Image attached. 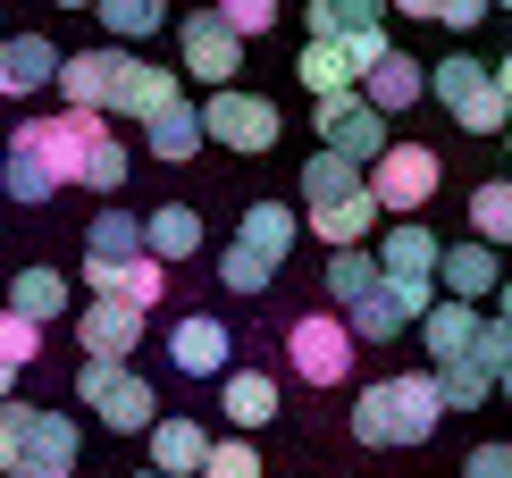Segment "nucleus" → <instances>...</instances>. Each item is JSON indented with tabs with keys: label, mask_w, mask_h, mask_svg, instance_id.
<instances>
[{
	"label": "nucleus",
	"mask_w": 512,
	"mask_h": 478,
	"mask_svg": "<svg viewBox=\"0 0 512 478\" xmlns=\"http://www.w3.org/2000/svg\"><path fill=\"white\" fill-rule=\"evenodd\" d=\"M177 101H185V68H152V59H135V76H126V93H118V118L152 126L160 110H177Z\"/></svg>",
	"instance_id": "nucleus-20"
},
{
	"label": "nucleus",
	"mask_w": 512,
	"mask_h": 478,
	"mask_svg": "<svg viewBox=\"0 0 512 478\" xmlns=\"http://www.w3.org/2000/svg\"><path fill=\"white\" fill-rule=\"evenodd\" d=\"M76 403L101 411L110 437H152V428H160V395H152L126 361H84V369H76Z\"/></svg>",
	"instance_id": "nucleus-3"
},
{
	"label": "nucleus",
	"mask_w": 512,
	"mask_h": 478,
	"mask_svg": "<svg viewBox=\"0 0 512 478\" xmlns=\"http://www.w3.org/2000/svg\"><path fill=\"white\" fill-rule=\"evenodd\" d=\"M454 126H462V135H504V126H512V93L496 84V68H487L471 93L454 101Z\"/></svg>",
	"instance_id": "nucleus-31"
},
{
	"label": "nucleus",
	"mask_w": 512,
	"mask_h": 478,
	"mask_svg": "<svg viewBox=\"0 0 512 478\" xmlns=\"http://www.w3.org/2000/svg\"><path fill=\"white\" fill-rule=\"evenodd\" d=\"M143 319H152V311H135V302H118V294H93V302H84V319H76L84 361H126L143 344Z\"/></svg>",
	"instance_id": "nucleus-11"
},
{
	"label": "nucleus",
	"mask_w": 512,
	"mask_h": 478,
	"mask_svg": "<svg viewBox=\"0 0 512 478\" xmlns=\"http://www.w3.org/2000/svg\"><path fill=\"white\" fill-rule=\"evenodd\" d=\"M311 135H319V151H336V160L378 168V151H387V118H378L361 93H336V101H319V110H311Z\"/></svg>",
	"instance_id": "nucleus-8"
},
{
	"label": "nucleus",
	"mask_w": 512,
	"mask_h": 478,
	"mask_svg": "<svg viewBox=\"0 0 512 478\" xmlns=\"http://www.w3.org/2000/svg\"><path fill=\"white\" fill-rule=\"evenodd\" d=\"M437 294H445V302H487V294H504V260H496V244H479V235L445 244V260H437Z\"/></svg>",
	"instance_id": "nucleus-14"
},
{
	"label": "nucleus",
	"mask_w": 512,
	"mask_h": 478,
	"mask_svg": "<svg viewBox=\"0 0 512 478\" xmlns=\"http://www.w3.org/2000/svg\"><path fill=\"white\" fill-rule=\"evenodd\" d=\"M93 17H101L118 42H152V34L168 26V0H93Z\"/></svg>",
	"instance_id": "nucleus-32"
},
{
	"label": "nucleus",
	"mask_w": 512,
	"mask_h": 478,
	"mask_svg": "<svg viewBox=\"0 0 512 478\" xmlns=\"http://www.w3.org/2000/svg\"><path fill=\"white\" fill-rule=\"evenodd\" d=\"M303 17H311V42H353L387 26V0H311Z\"/></svg>",
	"instance_id": "nucleus-28"
},
{
	"label": "nucleus",
	"mask_w": 512,
	"mask_h": 478,
	"mask_svg": "<svg viewBox=\"0 0 512 478\" xmlns=\"http://www.w3.org/2000/svg\"><path fill=\"white\" fill-rule=\"evenodd\" d=\"M135 478H160V470H135Z\"/></svg>",
	"instance_id": "nucleus-54"
},
{
	"label": "nucleus",
	"mask_w": 512,
	"mask_h": 478,
	"mask_svg": "<svg viewBox=\"0 0 512 478\" xmlns=\"http://www.w3.org/2000/svg\"><path fill=\"white\" fill-rule=\"evenodd\" d=\"M496 395H504V403H512V369H504V378H496Z\"/></svg>",
	"instance_id": "nucleus-51"
},
{
	"label": "nucleus",
	"mask_w": 512,
	"mask_h": 478,
	"mask_svg": "<svg viewBox=\"0 0 512 478\" xmlns=\"http://www.w3.org/2000/svg\"><path fill=\"white\" fill-rule=\"evenodd\" d=\"M202 462H210V428L185 420V411H160V428H152V470H160V478H202Z\"/></svg>",
	"instance_id": "nucleus-16"
},
{
	"label": "nucleus",
	"mask_w": 512,
	"mask_h": 478,
	"mask_svg": "<svg viewBox=\"0 0 512 478\" xmlns=\"http://www.w3.org/2000/svg\"><path fill=\"white\" fill-rule=\"evenodd\" d=\"M143 252H152L160 269L194 260V252H202V210H185V202H160L152 219H143Z\"/></svg>",
	"instance_id": "nucleus-21"
},
{
	"label": "nucleus",
	"mask_w": 512,
	"mask_h": 478,
	"mask_svg": "<svg viewBox=\"0 0 512 478\" xmlns=\"http://www.w3.org/2000/svg\"><path fill=\"white\" fill-rule=\"evenodd\" d=\"M403 17H445V0H395Z\"/></svg>",
	"instance_id": "nucleus-47"
},
{
	"label": "nucleus",
	"mask_w": 512,
	"mask_h": 478,
	"mask_svg": "<svg viewBox=\"0 0 512 478\" xmlns=\"http://www.w3.org/2000/svg\"><path fill=\"white\" fill-rule=\"evenodd\" d=\"M26 420H34V403H0V478L26 470Z\"/></svg>",
	"instance_id": "nucleus-41"
},
{
	"label": "nucleus",
	"mask_w": 512,
	"mask_h": 478,
	"mask_svg": "<svg viewBox=\"0 0 512 478\" xmlns=\"http://www.w3.org/2000/svg\"><path fill=\"white\" fill-rule=\"evenodd\" d=\"M437 302H445V294L429 286V277H387L361 311H345V328H353V344H387V336H403V328H420Z\"/></svg>",
	"instance_id": "nucleus-9"
},
{
	"label": "nucleus",
	"mask_w": 512,
	"mask_h": 478,
	"mask_svg": "<svg viewBox=\"0 0 512 478\" xmlns=\"http://www.w3.org/2000/svg\"><path fill=\"white\" fill-rule=\"evenodd\" d=\"M177 42H185V76H194V84H210V93H227V84L244 76V34L227 26L219 9H185Z\"/></svg>",
	"instance_id": "nucleus-7"
},
{
	"label": "nucleus",
	"mask_w": 512,
	"mask_h": 478,
	"mask_svg": "<svg viewBox=\"0 0 512 478\" xmlns=\"http://www.w3.org/2000/svg\"><path fill=\"white\" fill-rule=\"evenodd\" d=\"M462 478H512V445H471V462H462Z\"/></svg>",
	"instance_id": "nucleus-44"
},
{
	"label": "nucleus",
	"mask_w": 512,
	"mask_h": 478,
	"mask_svg": "<svg viewBox=\"0 0 512 478\" xmlns=\"http://www.w3.org/2000/svg\"><path fill=\"white\" fill-rule=\"evenodd\" d=\"M168 361H177L185 378H227V369H236V336L210 311H185L177 328H168Z\"/></svg>",
	"instance_id": "nucleus-13"
},
{
	"label": "nucleus",
	"mask_w": 512,
	"mask_h": 478,
	"mask_svg": "<svg viewBox=\"0 0 512 478\" xmlns=\"http://www.w3.org/2000/svg\"><path fill=\"white\" fill-rule=\"evenodd\" d=\"M496 9H512V0H496Z\"/></svg>",
	"instance_id": "nucleus-56"
},
{
	"label": "nucleus",
	"mask_w": 512,
	"mask_h": 478,
	"mask_svg": "<svg viewBox=\"0 0 512 478\" xmlns=\"http://www.w3.org/2000/svg\"><path fill=\"white\" fill-rule=\"evenodd\" d=\"M319 286H328L336 311H361V302L387 286V269H378V252H370V244H361V252H328V277H319Z\"/></svg>",
	"instance_id": "nucleus-27"
},
{
	"label": "nucleus",
	"mask_w": 512,
	"mask_h": 478,
	"mask_svg": "<svg viewBox=\"0 0 512 478\" xmlns=\"http://www.w3.org/2000/svg\"><path fill=\"white\" fill-rule=\"evenodd\" d=\"M345 51H353V68H361V76H370V68H378V59H387V51H395V42H387V26H378V34H353V42H345Z\"/></svg>",
	"instance_id": "nucleus-46"
},
{
	"label": "nucleus",
	"mask_w": 512,
	"mask_h": 478,
	"mask_svg": "<svg viewBox=\"0 0 512 478\" xmlns=\"http://www.w3.org/2000/svg\"><path fill=\"white\" fill-rule=\"evenodd\" d=\"M126 76H135V59L118 51V42H101V51H68L59 59V110H84V118H101V110H118V93H126Z\"/></svg>",
	"instance_id": "nucleus-6"
},
{
	"label": "nucleus",
	"mask_w": 512,
	"mask_h": 478,
	"mask_svg": "<svg viewBox=\"0 0 512 478\" xmlns=\"http://www.w3.org/2000/svg\"><path fill=\"white\" fill-rule=\"evenodd\" d=\"M51 9H93V0H51Z\"/></svg>",
	"instance_id": "nucleus-52"
},
{
	"label": "nucleus",
	"mask_w": 512,
	"mask_h": 478,
	"mask_svg": "<svg viewBox=\"0 0 512 478\" xmlns=\"http://www.w3.org/2000/svg\"><path fill=\"white\" fill-rule=\"evenodd\" d=\"M84 252L93 260H143V219L135 210H101L93 235H84Z\"/></svg>",
	"instance_id": "nucleus-34"
},
{
	"label": "nucleus",
	"mask_w": 512,
	"mask_h": 478,
	"mask_svg": "<svg viewBox=\"0 0 512 478\" xmlns=\"http://www.w3.org/2000/svg\"><path fill=\"white\" fill-rule=\"evenodd\" d=\"M202 126H210V143H227V151H244V160H261V151L286 135V118H277V101L269 93H244V84H227V93H210L202 101Z\"/></svg>",
	"instance_id": "nucleus-4"
},
{
	"label": "nucleus",
	"mask_w": 512,
	"mask_h": 478,
	"mask_svg": "<svg viewBox=\"0 0 512 478\" xmlns=\"http://www.w3.org/2000/svg\"><path fill=\"white\" fill-rule=\"evenodd\" d=\"M76 453H84L76 420L51 411V403H34V420H26V470L34 478H76Z\"/></svg>",
	"instance_id": "nucleus-15"
},
{
	"label": "nucleus",
	"mask_w": 512,
	"mask_h": 478,
	"mask_svg": "<svg viewBox=\"0 0 512 478\" xmlns=\"http://www.w3.org/2000/svg\"><path fill=\"white\" fill-rule=\"evenodd\" d=\"M294 76H303L311 101H336V93H361V68L345 42H303V59H294Z\"/></svg>",
	"instance_id": "nucleus-23"
},
{
	"label": "nucleus",
	"mask_w": 512,
	"mask_h": 478,
	"mask_svg": "<svg viewBox=\"0 0 512 478\" xmlns=\"http://www.w3.org/2000/svg\"><path fill=\"white\" fill-rule=\"evenodd\" d=\"M504 151H512V126H504Z\"/></svg>",
	"instance_id": "nucleus-55"
},
{
	"label": "nucleus",
	"mask_w": 512,
	"mask_h": 478,
	"mask_svg": "<svg viewBox=\"0 0 512 478\" xmlns=\"http://www.w3.org/2000/svg\"><path fill=\"white\" fill-rule=\"evenodd\" d=\"M361 101H370L378 118H395V110H412V101H429V68H420L412 51H387L370 76H361Z\"/></svg>",
	"instance_id": "nucleus-17"
},
{
	"label": "nucleus",
	"mask_w": 512,
	"mask_h": 478,
	"mask_svg": "<svg viewBox=\"0 0 512 478\" xmlns=\"http://www.w3.org/2000/svg\"><path fill=\"white\" fill-rule=\"evenodd\" d=\"M110 135V118H84V110H51V118H26L9 135V160H0V193L9 202L42 210L51 193L84 185V151Z\"/></svg>",
	"instance_id": "nucleus-1"
},
{
	"label": "nucleus",
	"mask_w": 512,
	"mask_h": 478,
	"mask_svg": "<svg viewBox=\"0 0 512 478\" xmlns=\"http://www.w3.org/2000/svg\"><path fill=\"white\" fill-rule=\"evenodd\" d=\"M59 42L51 34H0V101H34L42 84H59Z\"/></svg>",
	"instance_id": "nucleus-12"
},
{
	"label": "nucleus",
	"mask_w": 512,
	"mask_h": 478,
	"mask_svg": "<svg viewBox=\"0 0 512 478\" xmlns=\"http://www.w3.org/2000/svg\"><path fill=\"white\" fill-rule=\"evenodd\" d=\"M126 168H135V160H126L118 135H101L93 151H84V185H93V193H126Z\"/></svg>",
	"instance_id": "nucleus-37"
},
{
	"label": "nucleus",
	"mask_w": 512,
	"mask_h": 478,
	"mask_svg": "<svg viewBox=\"0 0 512 478\" xmlns=\"http://www.w3.org/2000/svg\"><path fill=\"white\" fill-rule=\"evenodd\" d=\"M42 344H51V328H34V319L0 311V361H9V369H26V361H42Z\"/></svg>",
	"instance_id": "nucleus-40"
},
{
	"label": "nucleus",
	"mask_w": 512,
	"mask_h": 478,
	"mask_svg": "<svg viewBox=\"0 0 512 478\" xmlns=\"http://www.w3.org/2000/svg\"><path fill=\"white\" fill-rule=\"evenodd\" d=\"M294 235H303V210H286V202H252V210H244V227H236V244H244V252H261L269 269H277V260L294 252Z\"/></svg>",
	"instance_id": "nucleus-26"
},
{
	"label": "nucleus",
	"mask_w": 512,
	"mask_h": 478,
	"mask_svg": "<svg viewBox=\"0 0 512 478\" xmlns=\"http://www.w3.org/2000/svg\"><path fill=\"white\" fill-rule=\"evenodd\" d=\"M9 478H34V470H9Z\"/></svg>",
	"instance_id": "nucleus-53"
},
{
	"label": "nucleus",
	"mask_w": 512,
	"mask_h": 478,
	"mask_svg": "<svg viewBox=\"0 0 512 478\" xmlns=\"http://www.w3.org/2000/svg\"><path fill=\"white\" fill-rule=\"evenodd\" d=\"M219 286L252 302V294H269V286H277V269H269L261 252H244V244H227V252H219Z\"/></svg>",
	"instance_id": "nucleus-36"
},
{
	"label": "nucleus",
	"mask_w": 512,
	"mask_h": 478,
	"mask_svg": "<svg viewBox=\"0 0 512 478\" xmlns=\"http://www.w3.org/2000/svg\"><path fill=\"white\" fill-rule=\"evenodd\" d=\"M437 395H445V411H479L487 395H496V369H487V361H445L437 369Z\"/></svg>",
	"instance_id": "nucleus-35"
},
{
	"label": "nucleus",
	"mask_w": 512,
	"mask_h": 478,
	"mask_svg": "<svg viewBox=\"0 0 512 478\" xmlns=\"http://www.w3.org/2000/svg\"><path fill=\"white\" fill-rule=\"evenodd\" d=\"M471 235H479V244H512V177H487L479 193H471Z\"/></svg>",
	"instance_id": "nucleus-33"
},
{
	"label": "nucleus",
	"mask_w": 512,
	"mask_h": 478,
	"mask_svg": "<svg viewBox=\"0 0 512 478\" xmlns=\"http://www.w3.org/2000/svg\"><path fill=\"white\" fill-rule=\"evenodd\" d=\"M202 478H269V470H261V453H252V437H210Z\"/></svg>",
	"instance_id": "nucleus-38"
},
{
	"label": "nucleus",
	"mask_w": 512,
	"mask_h": 478,
	"mask_svg": "<svg viewBox=\"0 0 512 478\" xmlns=\"http://www.w3.org/2000/svg\"><path fill=\"white\" fill-rule=\"evenodd\" d=\"M496 84H504V93H512V51H504V59H496Z\"/></svg>",
	"instance_id": "nucleus-50"
},
{
	"label": "nucleus",
	"mask_w": 512,
	"mask_h": 478,
	"mask_svg": "<svg viewBox=\"0 0 512 478\" xmlns=\"http://www.w3.org/2000/svg\"><path fill=\"white\" fill-rule=\"evenodd\" d=\"M0 403H17V369L9 361H0Z\"/></svg>",
	"instance_id": "nucleus-48"
},
{
	"label": "nucleus",
	"mask_w": 512,
	"mask_h": 478,
	"mask_svg": "<svg viewBox=\"0 0 512 478\" xmlns=\"http://www.w3.org/2000/svg\"><path fill=\"white\" fill-rule=\"evenodd\" d=\"M479 328H487L479 302H437V311L420 319V344H429V361L445 369V361H471L479 353Z\"/></svg>",
	"instance_id": "nucleus-18"
},
{
	"label": "nucleus",
	"mask_w": 512,
	"mask_h": 478,
	"mask_svg": "<svg viewBox=\"0 0 512 478\" xmlns=\"http://www.w3.org/2000/svg\"><path fill=\"white\" fill-rule=\"evenodd\" d=\"M496 319H504V328H512V277H504V294H496Z\"/></svg>",
	"instance_id": "nucleus-49"
},
{
	"label": "nucleus",
	"mask_w": 512,
	"mask_h": 478,
	"mask_svg": "<svg viewBox=\"0 0 512 478\" xmlns=\"http://www.w3.org/2000/svg\"><path fill=\"white\" fill-rule=\"evenodd\" d=\"M487 17H496V0H445V17H437V26L471 34V26H487Z\"/></svg>",
	"instance_id": "nucleus-45"
},
{
	"label": "nucleus",
	"mask_w": 512,
	"mask_h": 478,
	"mask_svg": "<svg viewBox=\"0 0 512 478\" xmlns=\"http://www.w3.org/2000/svg\"><path fill=\"white\" fill-rule=\"evenodd\" d=\"M311 227H319L328 252H361L378 235V193H353V202H336V210H311Z\"/></svg>",
	"instance_id": "nucleus-29"
},
{
	"label": "nucleus",
	"mask_w": 512,
	"mask_h": 478,
	"mask_svg": "<svg viewBox=\"0 0 512 478\" xmlns=\"http://www.w3.org/2000/svg\"><path fill=\"white\" fill-rule=\"evenodd\" d=\"M445 420L437 369H403V378H378L353 395V445H429Z\"/></svg>",
	"instance_id": "nucleus-2"
},
{
	"label": "nucleus",
	"mask_w": 512,
	"mask_h": 478,
	"mask_svg": "<svg viewBox=\"0 0 512 478\" xmlns=\"http://www.w3.org/2000/svg\"><path fill=\"white\" fill-rule=\"evenodd\" d=\"M353 353H361L353 328H345V319H328V311H311V319H294V328H286V369L303 386H345L353 378Z\"/></svg>",
	"instance_id": "nucleus-5"
},
{
	"label": "nucleus",
	"mask_w": 512,
	"mask_h": 478,
	"mask_svg": "<svg viewBox=\"0 0 512 478\" xmlns=\"http://www.w3.org/2000/svg\"><path fill=\"white\" fill-rule=\"evenodd\" d=\"M219 17H227V26H236L244 42H261V34L277 26V17H286V9H277V0H219Z\"/></svg>",
	"instance_id": "nucleus-42"
},
{
	"label": "nucleus",
	"mask_w": 512,
	"mask_h": 478,
	"mask_svg": "<svg viewBox=\"0 0 512 478\" xmlns=\"http://www.w3.org/2000/svg\"><path fill=\"white\" fill-rule=\"evenodd\" d=\"M471 361H487L496 378L512 369V328H504V319H487V328H479V353H471Z\"/></svg>",
	"instance_id": "nucleus-43"
},
{
	"label": "nucleus",
	"mask_w": 512,
	"mask_h": 478,
	"mask_svg": "<svg viewBox=\"0 0 512 478\" xmlns=\"http://www.w3.org/2000/svg\"><path fill=\"white\" fill-rule=\"evenodd\" d=\"M353 193H370V168L336 160V151H311L303 160V210H336V202H353Z\"/></svg>",
	"instance_id": "nucleus-25"
},
{
	"label": "nucleus",
	"mask_w": 512,
	"mask_h": 478,
	"mask_svg": "<svg viewBox=\"0 0 512 478\" xmlns=\"http://www.w3.org/2000/svg\"><path fill=\"white\" fill-rule=\"evenodd\" d=\"M437 260H445V244L420 219H395L387 244H378V269H387V277H429V286H437Z\"/></svg>",
	"instance_id": "nucleus-22"
},
{
	"label": "nucleus",
	"mask_w": 512,
	"mask_h": 478,
	"mask_svg": "<svg viewBox=\"0 0 512 478\" xmlns=\"http://www.w3.org/2000/svg\"><path fill=\"white\" fill-rule=\"evenodd\" d=\"M479 76H487V59H471V51H454V59H437V68H429V93L445 101V110H454V101L471 93Z\"/></svg>",
	"instance_id": "nucleus-39"
},
{
	"label": "nucleus",
	"mask_w": 512,
	"mask_h": 478,
	"mask_svg": "<svg viewBox=\"0 0 512 478\" xmlns=\"http://www.w3.org/2000/svg\"><path fill=\"white\" fill-rule=\"evenodd\" d=\"M437 177H445V160L429 143H387L378 168H370V193H378V210H429L437 202Z\"/></svg>",
	"instance_id": "nucleus-10"
},
{
	"label": "nucleus",
	"mask_w": 512,
	"mask_h": 478,
	"mask_svg": "<svg viewBox=\"0 0 512 478\" xmlns=\"http://www.w3.org/2000/svg\"><path fill=\"white\" fill-rule=\"evenodd\" d=\"M68 302H76V277H59V269H17L9 277V311L34 319V328H51Z\"/></svg>",
	"instance_id": "nucleus-24"
},
{
	"label": "nucleus",
	"mask_w": 512,
	"mask_h": 478,
	"mask_svg": "<svg viewBox=\"0 0 512 478\" xmlns=\"http://www.w3.org/2000/svg\"><path fill=\"white\" fill-rule=\"evenodd\" d=\"M143 143H152V160H194V151L210 143V126L194 101H177V110H160L152 126H143Z\"/></svg>",
	"instance_id": "nucleus-30"
},
{
	"label": "nucleus",
	"mask_w": 512,
	"mask_h": 478,
	"mask_svg": "<svg viewBox=\"0 0 512 478\" xmlns=\"http://www.w3.org/2000/svg\"><path fill=\"white\" fill-rule=\"evenodd\" d=\"M219 411L236 420V437L269 428L277 420V378H269V369H227V378H219Z\"/></svg>",
	"instance_id": "nucleus-19"
}]
</instances>
